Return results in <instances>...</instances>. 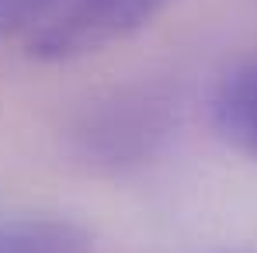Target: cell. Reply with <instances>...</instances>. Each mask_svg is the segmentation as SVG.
<instances>
[{
	"label": "cell",
	"instance_id": "1",
	"mask_svg": "<svg viewBox=\"0 0 257 253\" xmlns=\"http://www.w3.org/2000/svg\"><path fill=\"white\" fill-rule=\"evenodd\" d=\"M184 118L181 87L171 80H128L94 94L66 125L70 156L90 173L125 177L171 149Z\"/></svg>",
	"mask_w": 257,
	"mask_h": 253
},
{
	"label": "cell",
	"instance_id": "2",
	"mask_svg": "<svg viewBox=\"0 0 257 253\" xmlns=\"http://www.w3.org/2000/svg\"><path fill=\"white\" fill-rule=\"evenodd\" d=\"M171 0H63L32 35V56L45 63L84 59L143 32Z\"/></svg>",
	"mask_w": 257,
	"mask_h": 253
},
{
	"label": "cell",
	"instance_id": "3",
	"mask_svg": "<svg viewBox=\"0 0 257 253\" xmlns=\"http://www.w3.org/2000/svg\"><path fill=\"white\" fill-rule=\"evenodd\" d=\"M209 111L219 139L257 163V56L229 66L219 77Z\"/></svg>",
	"mask_w": 257,
	"mask_h": 253
},
{
	"label": "cell",
	"instance_id": "4",
	"mask_svg": "<svg viewBox=\"0 0 257 253\" xmlns=\"http://www.w3.org/2000/svg\"><path fill=\"white\" fill-rule=\"evenodd\" d=\"M0 253H90V239L66 218H0Z\"/></svg>",
	"mask_w": 257,
	"mask_h": 253
},
{
	"label": "cell",
	"instance_id": "5",
	"mask_svg": "<svg viewBox=\"0 0 257 253\" xmlns=\"http://www.w3.org/2000/svg\"><path fill=\"white\" fill-rule=\"evenodd\" d=\"M63 0H0V39L45 21Z\"/></svg>",
	"mask_w": 257,
	"mask_h": 253
}]
</instances>
